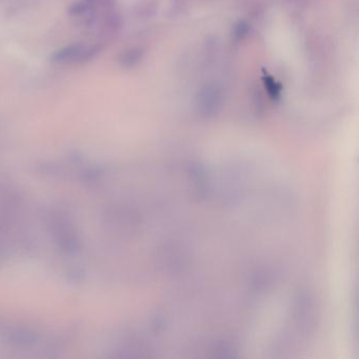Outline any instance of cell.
<instances>
[{
  "instance_id": "obj_1",
  "label": "cell",
  "mask_w": 359,
  "mask_h": 359,
  "mask_svg": "<svg viewBox=\"0 0 359 359\" xmlns=\"http://www.w3.org/2000/svg\"><path fill=\"white\" fill-rule=\"evenodd\" d=\"M100 52L98 46H85L82 44H73L55 51L51 61L56 64L84 63L95 58Z\"/></svg>"
},
{
  "instance_id": "obj_2",
  "label": "cell",
  "mask_w": 359,
  "mask_h": 359,
  "mask_svg": "<svg viewBox=\"0 0 359 359\" xmlns=\"http://www.w3.org/2000/svg\"><path fill=\"white\" fill-rule=\"evenodd\" d=\"M222 95L217 87L206 86L197 95V104L204 113H212L220 103Z\"/></svg>"
},
{
  "instance_id": "obj_3",
  "label": "cell",
  "mask_w": 359,
  "mask_h": 359,
  "mask_svg": "<svg viewBox=\"0 0 359 359\" xmlns=\"http://www.w3.org/2000/svg\"><path fill=\"white\" fill-rule=\"evenodd\" d=\"M142 55H143V52L140 49H138V48L130 49L121 55L120 64H121V66L127 67V68L134 67L135 65L138 64V62L141 60Z\"/></svg>"
},
{
  "instance_id": "obj_4",
  "label": "cell",
  "mask_w": 359,
  "mask_h": 359,
  "mask_svg": "<svg viewBox=\"0 0 359 359\" xmlns=\"http://www.w3.org/2000/svg\"><path fill=\"white\" fill-rule=\"evenodd\" d=\"M265 87L266 90L268 91V94L271 96L272 98H277L279 97L280 92H281V86L276 81L272 76H266L264 78Z\"/></svg>"
},
{
  "instance_id": "obj_5",
  "label": "cell",
  "mask_w": 359,
  "mask_h": 359,
  "mask_svg": "<svg viewBox=\"0 0 359 359\" xmlns=\"http://www.w3.org/2000/svg\"><path fill=\"white\" fill-rule=\"evenodd\" d=\"M89 8L88 3H76L68 8V14L72 16H78L87 12Z\"/></svg>"
},
{
  "instance_id": "obj_6",
  "label": "cell",
  "mask_w": 359,
  "mask_h": 359,
  "mask_svg": "<svg viewBox=\"0 0 359 359\" xmlns=\"http://www.w3.org/2000/svg\"><path fill=\"white\" fill-rule=\"evenodd\" d=\"M87 2H88V3H90V2H94V0H87Z\"/></svg>"
}]
</instances>
